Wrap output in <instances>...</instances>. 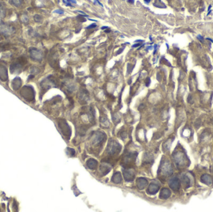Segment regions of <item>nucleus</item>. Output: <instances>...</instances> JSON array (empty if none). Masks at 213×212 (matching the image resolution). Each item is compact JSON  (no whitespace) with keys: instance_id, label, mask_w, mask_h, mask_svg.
<instances>
[{"instance_id":"a878e982","label":"nucleus","mask_w":213,"mask_h":212,"mask_svg":"<svg viewBox=\"0 0 213 212\" xmlns=\"http://www.w3.org/2000/svg\"><path fill=\"white\" fill-rule=\"evenodd\" d=\"M150 83V79L149 78H148L146 80V85L147 86H149Z\"/></svg>"},{"instance_id":"7c9ffc66","label":"nucleus","mask_w":213,"mask_h":212,"mask_svg":"<svg viewBox=\"0 0 213 212\" xmlns=\"http://www.w3.org/2000/svg\"><path fill=\"white\" fill-rule=\"evenodd\" d=\"M144 1H145V3H146L147 4H148V3H149L150 2L151 0H144Z\"/></svg>"},{"instance_id":"bb28decb","label":"nucleus","mask_w":213,"mask_h":212,"mask_svg":"<svg viewBox=\"0 0 213 212\" xmlns=\"http://www.w3.org/2000/svg\"><path fill=\"white\" fill-rule=\"evenodd\" d=\"M2 13H3V7H2V5L0 4V16H1Z\"/></svg>"},{"instance_id":"b1692460","label":"nucleus","mask_w":213,"mask_h":212,"mask_svg":"<svg viewBox=\"0 0 213 212\" xmlns=\"http://www.w3.org/2000/svg\"><path fill=\"white\" fill-rule=\"evenodd\" d=\"M96 26H96L95 24H92L91 25H90L89 26H88V27H87V29H89L94 28V27H95Z\"/></svg>"},{"instance_id":"f257e3e1","label":"nucleus","mask_w":213,"mask_h":212,"mask_svg":"<svg viewBox=\"0 0 213 212\" xmlns=\"http://www.w3.org/2000/svg\"><path fill=\"white\" fill-rule=\"evenodd\" d=\"M122 146L119 143L114 140H110L107 146V152L111 155L119 154L120 152Z\"/></svg>"},{"instance_id":"9d476101","label":"nucleus","mask_w":213,"mask_h":212,"mask_svg":"<svg viewBox=\"0 0 213 212\" xmlns=\"http://www.w3.org/2000/svg\"><path fill=\"white\" fill-rule=\"evenodd\" d=\"M201 181L207 185H211L213 184V179L211 176L209 175H203L201 177Z\"/></svg>"},{"instance_id":"aec40b11","label":"nucleus","mask_w":213,"mask_h":212,"mask_svg":"<svg viewBox=\"0 0 213 212\" xmlns=\"http://www.w3.org/2000/svg\"><path fill=\"white\" fill-rule=\"evenodd\" d=\"M23 0H11V3L16 7H19L20 6H21L22 3H23Z\"/></svg>"},{"instance_id":"6ab92c4d","label":"nucleus","mask_w":213,"mask_h":212,"mask_svg":"<svg viewBox=\"0 0 213 212\" xmlns=\"http://www.w3.org/2000/svg\"><path fill=\"white\" fill-rule=\"evenodd\" d=\"M100 169H101L102 172L104 173V175H106L110 170V167H108V166H106V165H102V166L101 165Z\"/></svg>"},{"instance_id":"ddd939ff","label":"nucleus","mask_w":213,"mask_h":212,"mask_svg":"<svg viewBox=\"0 0 213 212\" xmlns=\"http://www.w3.org/2000/svg\"><path fill=\"white\" fill-rule=\"evenodd\" d=\"M170 195H171V192L170 190L167 188H163L160 192V198L162 199H167L170 197Z\"/></svg>"},{"instance_id":"cd10ccee","label":"nucleus","mask_w":213,"mask_h":212,"mask_svg":"<svg viewBox=\"0 0 213 212\" xmlns=\"http://www.w3.org/2000/svg\"><path fill=\"white\" fill-rule=\"evenodd\" d=\"M67 1H68V2L72 3H74V4L76 3V1H75V0H67Z\"/></svg>"},{"instance_id":"473e14b6","label":"nucleus","mask_w":213,"mask_h":212,"mask_svg":"<svg viewBox=\"0 0 213 212\" xmlns=\"http://www.w3.org/2000/svg\"><path fill=\"white\" fill-rule=\"evenodd\" d=\"M129 3H134V0H128Z\"/></svg>"},{"instance_id":"c85d7f7f","label":"nucleus","mask_w":213,"mask_h":212,"mask_svg":"<svg viewBox=\"0 0 213 212\" xmlns=\"http://www.w3.org/2000/svg\"><path fill=\"white\" fill-rule=\"evenodd\" d=\"M122 136H122H122H123V135H124L125 134V132H123V133H122ZM127 137V135H125V136H124V137H122V139H124V138H125V137Z\"/></svg>"},{"instance_id":"f3484780","label":"nucleus","mask_w":213,"mask_h":212,"mask_svg":"<svg viewBox=\"0 0 213 212\" xmlns=\"http://www.w3.org/2000/svg\"><path fill=\"white\" fill-rule=\"evenodd\" d=\"M1 31L4 34H10L13 31V29L12 27H9V26H1V29H0Z\"/></svg>"},{"instance_id":"6e6552de","label":"nucleus","mask_w":213,"mask_h":212,"mask_svg":"<svg viewBox=\"0 0 213 212\" xmlns=\"http://www.w3.org/2000/svg\"><path fill=\"white\" fill-rule=\"evenodd\" d=\"M31 57L33 60H40L42 59V54L41 52L36 48H31L29 50Z\"/></svg>"},{"instance_id":"1a4fd4ad","label":"nucleus","mask_w":213,"mask_h":212,"mask_svg":"<svg viewBox=\"0 0 213 212\" xmlns=\"http://www.w3.org/2000/svg\"><path fill=\"white\" fill-rule=\"evenodd\" d=\"M159 189H160V186L158 185L152 183V184H150L149 187L147 189V192L150 195H155L158 192Z\"/></svg>"},{"instance_id":"412c9836","label":"nucleus","mask_w":213,"mask_h":212,"mask_svg":"<svg viewBox=\"0 0 213 212\" xmlns=\"http://www.w3.org/2000/svg\"><path fill=\"white\" fill-rule=\"evenodd\" d=\"M34 20H35V21L38 22V23L41 22V21H42V17H41V16H39V15H35L34 17Z\"/></svg>"},{"instance_id":"f704fd0d","label":"nucleus","mask_w":213,"mask_h":212,"mask_svg":"<svg viewBox=\"0 0 213 212\" xmlns=\"http://www.w3.org/2000/svg\"><path fill=\"white\" fill-rule=\"evenodd\" d=\"M207 39V40H210V41H211V42H213L212 40V39H209V38H207V39Z\"/></svg>"},{"instance_id":"4be33fe9","label":"nucleus","mask_w":213,"mask_h":212,"mask_svg":"<svg viewBox=\"0 0 213 212\" xmlns=\"http://www.w3.org/2000/svg\"><path fill=\"white\" fill-rule=\"evenodd\" d=\"M67 151H69V154H71V156H74V155H75V151H74V149H71V148H67Z\"/></svg>"},{"instance_id":"0eeeda50","label":"nucleus","mask_w":213,"mask_h":212,"mask_svg":"<svg viewBox=\"0 0 213 212\" xmlns=\"http://www.w3.org/2000/svg\"><path fill=\"white\" fill-rule=\"evenodd\" d=\"M123 174L126 181H133L135 178V173L131 169H123Z\"/></svg>"},{"instance_id":"9b49d317","label":"nucleus","mask_w":213,"mask_h":212,"mask_svg":"<svg viewBox=\"0 0 213 212\" xmlns=\"http://www.w3.org/2000/svg\"><path fill=\"white\" fill-rule=\"evenodd\" d=\"M137 186L140 190H143L148 184V181L144 178H138L137 180Z\"/></svg>"},{"instance_id":"f03ea898","label":"nucleus","mask_w":213,"mask_h":212,"mask_svg":"<svg viewBox=\"0 0 213 212\" xmlns=\"http://www.w3.org/2000/svg\"><path fill=\"white\" fill-rule=\"evenodd\" d=\"M26 63V59L24 57H20L18 59V60L11 65L10 71L12 74L16 72H20L21 70L23 65Z\"/></svg>"},{"instance_id":"7ed1b4c3","label":"nucleus","mask_w":213,"mask_h":212,"mask_svg":"<svg viewBox=\"0 0 213 212\" xmlns=\"http://www.w3.org/2000/svg\"><path fill=\"white\" fill-rule=\"evenodd\" d=\"M21 95L26 100H28V101L32 100L34 98V92L33 89L31 86H24L21 90Z\"/></svg>"},{"instance_id":"39448f33","label":"nucleus","mask_w":213,"mask_h":212,"mask_svg":"<svg viewBox=\"0 0 213 212\" xmlns=\"http://www.w3.org/2000/svg\"><path fill=\"white\" fill-rule=\"evenodd\" d=\"M106 138L107 137L105 133L99 131L95 134V136L93 138L92 143L93 144H96L97 146L100 145V144H102L105 141Z\"/></svg>"},{"instance_id":"c9c22d12","label":"nucleus","mask_w":213,"mask_h":212,"mask_svg":"<svg viewBox=\"0 0 213 212\" xmlns=\"http://www.w3.org/2000/svg\"><path fill=\"white\" fill-rule=\"evenodd\" d=\"M211 5H210L209 7V8H208V11L210 10V9H211Z\"/></svg>"},{"instance_id":"c756f323","label":"nucleus","mask_w":213,"mask_h":212,"mask_svg":"<svg viewBox=\"0 0 213 212\" xmlns=\"http://www.w3.org/2000/svg\"><path fill=\"white\" fill-rule=\"evenodd\" d=\"M140 45V44H137L133 45V47H137L139 46Z\"/></svg>"},{"instance_id":"5701e85b","label":"nucleus","mask_w":213,"mask_h":212,"mask_svg":"<svg viewBox=\"0 0 213 212\" xmlns=\"http://www.w3.org/2000/svg\"><path fill=\"white\" fill-rule=\"evenodd\" d=\"M54 13H58V14H64V11H63L62 10H60V9H57V10L54 11Z\"/></svg>"},{"instance_id":"2eb2a0df","label":"nucleus","mask_w":213,"mask_h":212,"mask_svg":"<svg viewBox=\"0 0 213 212\" xmlns=\"http://www.w3.org/2000/svg\"><path fill=\"white\" fill-rule=\"evenodd\" d=\"M122 175H121V173L119 172H115L112 176V181L115 184H120L122 182Z\"/></svg>"},{"instance_id":"f8f14e48","label":"nucleus","mask_w":213,"mask_h":212,"mask_svg":"<svg viewBox=\"0 0 213 212\" xmlns=\"http://www.w3.org/2000/svg\"><path fill=\"white\" fill-rule=\"evenodd\" d=\"M8 78V72L6 67L0 65V79L2 81H6Z\"/></svg>"},{"instance_id":"423d86ee","label":"nucleus","mask_w":213,"mask_h":212,"mask_svg":"<svg viewBox=\"0 0 213 212\" xmlns=\"http://www.w3.org/2000/svg\"><path fill=\"white\" fill-rule=\"evenodd\" d=\"M169 185H170V188L173 189L174 191L178 190L180 187V182L179 179L176 177L171 179L170 181H169Z\"/></svg>"},{"instance_id":"a211bd4d","label":"nucleus","mask_w":213,"mask_h":212,"mask_svg":"<svg viewBox=\"0 0 213 212\" xmlns=\"http://www.w3.org/2000/svg\"><path fill=\"white\" fill-rule=\"evenodd\" d=\"M161 170L163 172H165V173H167L168 175H170V173L172 172V170H171V168L170 167V164L165 163V165L163 166V169Z\"/></svg>"},{"instance_id":"72a5a7b5","label":"nucleus","mask_w":213,"mask_h":212,"mask_svg":"<svg viewBox=\"0 0 213 212\" xmlns=\"http://www.w3.org/2000/svg\"><path fill=\"white\" fill-rule=\"evenodd\" d=\"M107 29L108 28V27H106V26H105V27H102V29Z\"/></svg>"},{"instance_id":"393cba45","label":"nucleus","mask_w":213,"mask_h":212,"mask_svg":"<svg viewBox=\"0 0 213 212\" xmlns=\"http://www.w3.org/2000/svg\"><path fill=\"white\" fill-rule=\"evenodd\" d=\"M198 39L199 40H200L201 42H203V40H204V38H203V36H201V35H198Z\"/></svg>"},{"instance_id":"dca6fc26","label":"nucleus","mask_w":213,"mask_h":212,"mask_svg":"<svg viewBox=\"0 0 213 212\" xmlns=\"http://www.w3.org/2000/svg\"><path fill=\"white\" fill-rule=\"evenodd\" d=\"M21 85V80L20 78L16 77L15 79L13 80V82H12V85H13V88L14 90H16L20 87Z\"/></svg>"},{"instance_id":"4468645a","label":"nucleus","mask_w":213,"mask_h":212,"mask_svg":"<svg viewBox=\"0 0 213 212\" xmlns=\"http://www.w3.org/2000/svg\"><path fill=\"white\" fill-rule=\"evenodd\" d=\"M87 166V167L89 168L91 170H95L97 167V164H98V162L96 160L93 159H89L86 162Z\"/></svg>"},{"instance_id":"20e7f679","label":"nucleus","mask_w":213,"mask_h":212,"mask_svg":"<svg viewBox=\"0 0 213 212\" xmlns=\"http://www.w3.org/2000/svg\"><path fill=\"white\" fill-rule=\"evenodd\" d=\"M59 128L61 130L62 133L64 136H66L67 137L69 138L71 135V129L70 126L67 124V122L65 121V120L61 119L59 122Z\"/></svg>"},{"instance_id":"2f4dec72","label":"nucleus","mask_w":213,"mask_h":212,"mask_svg":"<svg viewBox=\"0 0 213 212\" xmlns=\"http://www.w3.org/2000/svg\"><path fill=\"white\" fill-rule=\"evenodd\" d=\"M96 1H97V3H99V5H100V6H102V7H103V5H102V3H100V1H99V0H96Z\"/></svg>"}]
</instances>
